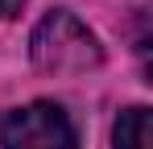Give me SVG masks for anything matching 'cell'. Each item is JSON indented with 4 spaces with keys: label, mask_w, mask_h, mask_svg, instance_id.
Instances as JSON below:
<instances>
[{
    "label": "cell",
    "mask_w": 153,
    "mask_h": 149,
    "mask_svg": "<svg viewBox=\"0 0 153 149\" xmlns=\"http://www.w3.org/2000/svg\"><path fill=\"white\" fill-rule=\"evenodd\" d=\"M21 4H25V0H0V17H13V13H21Z\"/></svg>",
    "instance_id": "cell-4"
},
{
    "label": "cell",
    "mask_w": 153,
    "mask_h": 149,
    "mask_svg": "<svg viewBox=\"0 0 153 149\" xmlns=\"http://www.w3.org/2000/svg\"><path fill=\"white\" fill-rule=\"evenodd\" d=\"M29 54L46 74H87L103 62L100 37L71 8H54L37 21L33 37H29Z\"/></svg>",
    "instance_id": "cell-1"
},
{
    "label": "cell",
    "mask_w": 153,
    "mask_h": 149,
    "mask_svg": "<svg viewBox=\"0 0 153 149\" xmlns=\"http://www.w3.org/2000/svg\"><path fill=\"white\" fill-rule=\"evenodd\" d=\"M153 145V120L149 108H128L116 120V149H149Z\"/></svg>",
    "instance_id": "cell-3"
},
{
    "label": "cell",
    "mask_w": 153,
    "mask_h": 149,
    "mask_svg": "<svg viewBox=\"0 0 153 149\" xmlns=\"http://www.w3.org/2000/svg\"><path fill=\"white\" fill-rule=\"evenodd\" d=\"M0 149H79V133L62 104L33 99L0 120Z\"/></svg>",
    "instance_id": "cell-2"
}]
</instances>
